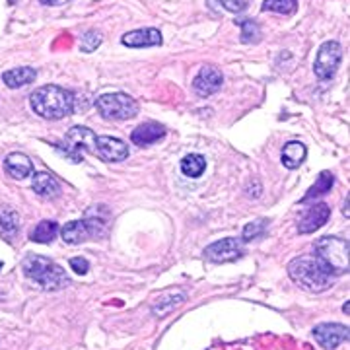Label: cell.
Segmentation results:
<instances>
[{
  "instance_id": "cell-31",
  "label": "cell",
  "mask_w": 350,
  "mask_h": 350,
  "mask_svg": "<svg viewBox=\"0 0 350 350\" xmlns=\"http://www.w3.org/2000/svg\"><path fill=\"white\" fill-rule=\"evenodd\" d=\"M41 4H45V6H59L61 2H66V0H39Z\"/></svg>"
},
{
  "instance_id": "cell-33",
  "label": "cell",
  "mask_w": 350,
  "mask_h": 350,
  "mask_svg": "<svg viewBox=\"0 0 350 350\" xmlns=\"http://www.w3.org/2000/svg\"><path fill=\"white\" fill-rule=\"evenodd\" d=\"M349 310H350V304H349V301H347V304H345V306H342V312H345V313H349Z\"/></svg>"
},
{
  "instance_id": "cell-11",
  "label": "cell",
  "mask_w": 350,
  "mask_h": 350,
  "mask_svg": "<svg viewBox=\"0 0 350 350\" xmlns=\"http://www.w3.org/2000/svg\"><path fill=\"white\" fill-rule=\"evenodd\" d=\"M96 156L105 162H123L129 158V146L121 138L98 137L96 138Z\"/></svg>"
},
{
  "instance_id": "cell-8",
  "label": "cell",
  "mask_w": 350,
  "mask_h": 350,
  "mask_svg": "<svg viewBox=\"0 0 350 350\" xmlns=\"http://www.w3.org/2000/svg\"><path fill=\"white\" fill-rule=\"evenodd\" d=\"M243 255V241L238 238H224L211 243L204 250V257L213 262H232L238 261Z\"/></svg>"
},
{
  "instance_id": "cell-14",
  "label": "cell",
  "mask_w": 350,
  "mask_h": 350,
  "mask_svg": "<svg viewBox=\"0 0 350 350\" xmlns=\"http://www.w3.org/2000/svg\"><path fill=\"white\" fill-rule=\"evenodd\" d=\"M185 300H187V294L183 290H165L158 298H154L150 310L156 317H163L174 312L175 308L181 306Z\"/></svg>"
},
{
  "instance_id": "cell-7",
  "label": "cell",
  "mask_w": 350,
  "mask_h": 350,
  "mask_svg": "<svg viewBox=\"0 0 350 350\" xmlns=\"http://www.w3.org/2000/svg\"><path fill=\"white\" fill-rule=\"evenodd\" d=\"M340 59H342V47L338 45L337 41H325L317 51L315 64H313V70H315L317 78L331 80L333 76L337 75Z\"/></svg>"
},
{
  "instance_id": "cell-12",
  "label": "cell",
  "mask_w": 350,
  "mask_h": 350,
  "mask_svg": "<svg viewBox=\"0 0 350 350\" xmlns=\"http://www.w3.org/2000/svg\"><path fill=\"white\" fill-rule=\"evenodd\" d=\"M331 216V206L325 202H319V204H313L308 208V213L304 214L298 222V232L300 234H313L315 230L323 228L325 222Z\"/></svg>"
},
{
  "instance_id": "cell-20",
  "label": "cell",
  "mask_w": 350,
  "mask_h": 350,
  "mask_svg": "<svg viewBox=\"0 0 350 350\" xmlns=\"http://www.w3.org/2000/svg\"><path fill=\"white\" fill-rule=\"evenodd\" d=\"M61 236H63L64 243L78 245V243H84L90 239V232H88V226L84 220H72V222H66L61 228Z\"/></svg>"
},
{
  "instance_id": "cell-30",
  "label": "cell",
  "mask_w": 350,
  "mask_h": 350,
  "mask_svg": "<svg viewBox=\"0 0 350 350\" xmlns=\"http://www.w3.org/2000/svg\"><path fill=\"white\" fill-rule=\"evenodd\" d=\"M70 269H75L76 275H86L90 262L84 257H75V259H70Z\"/></svg>"
},
{
  "instance_id": "cell-25",
  "label": "cell",
  "mask_w": 350,
  "mask_h": 350,
  "mask_svg": "<svg viewBox=\"0 0 350 350\" xmlns=\"http://www.w3.org/2000/svg\"><path fill=\"white\" fill-rule=\"evenodd\" d=\"M296 8H298V0H265V4H262L265 12L284 14V16L294 14Z\"/></svg>"
},
{
  "instance_id": "cell-13",
  "label": "cell",
  "mask_w": 350,
  "mask_h": 350,
  "mask_svg": "<svg viewBox=\"0 0 350 350\" xmlns=\"http://www.w3.org/2000/svg\"><path fill=\"white\" fill-rule=\"evenodd\" d=\"M162 33L160 29L146 27V29H135L123 36L121 43L131 47V49H142V47H158L162 45Z\"/></svg>"
},
{
  "instance_id": "cell-16",
  "label": "cell",
  "mask_w": 350,
  "mask_h": 350,
  "mask_svg": "<svg viewBox=\"0 0 350 350\" xmlns=\"http://www.w3.org/2000/svg\"><path fill=\"white\" fill-rule=\"evenodd\" d=\"M31 187L43 199H57L61 195V183L47 172H39V174H31Z\"/></svg>"
},
{
  "instance_id": "cell-4",
  "label": "cell",
  "mask_w": 350,
  "mask_h": 350,
  "mask_svg": "<svg viewBox=\"0 0 350 350\" xmlns=\"http://www.w3.org/2000/svg\"><path fill=\"white\" fill-rule=\"evenodd\" d=\"M315 259L333 276L349 273V239L325 236L315 243Z\"/></svg>"
},
{
  "instance_id": "cell-6",
  "label": "cell",
  "mask_w": 350,
  "mask_h": 350,
  "mask_svg": "<svg viewBox=\"0 0 350 350\" xmlns=\"http://www.w3.org/2000/svg\"><path fill=\"white\" fill-rule=\"evenodd\" d=\"M96 107L103 119L107 121H129L138 115V103L135 98L115 92V94H105L96 101Z\"/></svg>"
},
{
  "instance_id": "cell-34",
  "label": "cell",
  "mask_w": 350,
  "mask_h": 350,
  "mask_svg": "<svg viewBox=\"0 0 350 350\" xmlns=\"http://www.w3.org/2000/svg\"><path fill=\"white\" fill-rule=\"evenodd\" d=\"M0 269H2V261H0Z\"/></svg>"
},
{
  "instance_id": "cell-21",
  "label": "cell",
  "mask_w": 350,
  "mask_h": 350,
  "mask_svg": "<svg viewBox=\"0 0 350 350\" xmlns=\"http://www.w3.org/2000/svg\"><path fill=\"white\" fill-rule=\"evenodd\" d=\"M18 228H20V214L14 208L0 211V236L2 238L10 241L18 234Z\"/></svg>"
},
{
  "instance_id": "cell-15",
  "label": "cell",
  "mask_w": 350,
  "mask_h": 350,
  "mask_svg": "<svg viewBox=\"0 0 350 350\" xmlns=\"http://www.w3.org/2000/svg\"><path fill=\"white\" fill-rule=\"evenodd\" d=\"M4 170L14 179H25V177H29V175L33 174V163H31V160L25 154L12 152L4 160Z\"/></svg>"
},
{
  "instance_id": "cell-17",
  "label": "cell",
  "mask_w": 350,
  "mask_h": 350,
  "mask_svg": "<svg viewBox=\"0 0 350 350\" xmlns=\"http://www.w3.org/2000/svg\"><path fill=\"white\" fill-rule=\"evenodd\" d=\"M163 137H165V129L160 123H144L131 133L133 144H138V146H150Z\"/></svg>"
},
{
  "instance_id": "cell-3",
  "label": "cell",
  "mask_w": 350,
  "mask_h": 350,
  "mask_svg": "<svg viewBox=\"0 0 350 350\" xmlns=\"http://www.w3.org/2000/svg\"><path fill=\"white\" fill-rule=\"evenodd\" d=\"M290 278L308 292H323L331 286L333 275L315 257H298L288 262Z\"/></svg>"
},
{
  "instance_id": "cell-23",
  "label": "cell",
  "mask_w": 350,
  "mask_h": 350,
  "mask_svg": "<svg viewBox=\"0 0 350 350\" xmlns=\"http://www.w3.org/2000/svg\"><path fill=\"white\" fill-rule=\"evenodd\" d=\"M204 170H206V158L202 154H189L181 160V172L187 177L197 179L204 174Z\"/></svg>"
},
{
  "instance_id": "cell-1",
  "label": "cell",
  "mask_w": 350,
  "mask_h": 350,
  "mask_svg": "<svg viewBox=\"0 0 350 350\" xmlns=\"http://www.w3.org/2000/svg\"><path fill=\"white\" fill-rule=\"evenodd\" d=\"M29 103H31V109L47 121H59L75 111L72 92L61 86H55V84L38 88L29 96Z\"/></svg>"
},
{
  "instance_id": "cell-19",
  "label": "cell",
  "mask_w": 350,
  "mask_h": 350,
  "mask_svg": "<svg viewBox=\"0 0 350 350\" xmlns=\"http://www.w3.org/2000/svg\"><path fill=\"white\" fill-rule=\"evenodd\" d=\"M38 78V72H36V68H31V66H20V68H12V70H6L4 75H2V80H4V84L8 88H22L27 86V84H31L33 80Z\"/></svg>"
},
{
  "instance_id": "cell-2",
  "label": "cell",
  "mask_w": 350,
  "mask_h": 350,
  "mask_svg": "<svg viewBox=\"0 0 350 350\" xmlns=\"http://www.w3.org/2000/svg\"><path fill=\"white\" fill-rule=\"evenodd\" d=\"M22 269H24V275L31 282H36L39 288H43L47 292H57V290H63L70 284V278L66 276L63 267L47 257H41V255L25 257Z\"/></svg>"
},
{
  "instance_id": "cell-32",
  "label": "cell",
  "mask_w": 350,
  "mask_h": 350,
  "mask_svg": "<svg viewBox=\"0 0 350 350\" xmlns=\"http://www.w3.org/2000/svg\"><path fill=\"white\" fill-rule=\"evenodd\" d=\"M342 213L347 214V218H349V197L345 200V206H342Z\"/></svg>"
},
{
  "instance_id": "cell-5",
  "label": "cell",
  "mask_w": 350,
  "mask_h": 350,
  "mask_svg": "<svg viewBox=\"0 0 350 350\" xmlns=\"http://www.w3.org/2000/svg\"><path fill=\"white\" fill-rule=\"evenodd\" d=\"M96 133L88 126H72L63 142L57 144V148L63 152L70 162L80 163L84 160V154H96Z\"/></svg>"
},
{
  "instance_id": "cell-9",
  "label": "cell",
  "mask_w": 350,
  "mask_h": 350,
  "mask_svg": "<svg viewBox=\"0 0 350 350\" xmlns=\"http://www.w3.org/2000/svg\"><path fill=\"white\" fill-rule=\"evenodd\" d=\"M222 82H224L222 70L213 66V64H208V66H202L199 75L195 76L193 90L199 94L200 98H208V96H213L222 88Z\"/></svg>"
},
{
  "instance_id": "cell-22",
  "label": "cell",
  "mask_w": 350,
  "mask_h": 350,
  "mask_svg": "<svg viewBox=\"0 0 350 350\" xmlns=\"http://www.w3.org/2000/svg\"><path fill=\"white\" fill-rule=\"evenodd\" d=\"M59 234V224L55 220H41L29 234L31 241L36 243H51Z\"/></svg>"
},
{
  "instance_id": "cell-18",
  "label": "cell",
  "mask_w": 350,
  "mask_h": 350,
  "mask_svg": "<svg viewBox=\"0 0 350 350\" xmlns=\"http://www.w3.org/2000/svg\"><path fill=\"white\" fill-rule=\"evenodd\" d=\"M306 156H308V148H306V144L300 142V140H290V142L284 144V148H282V163H284V167H288V170L300 167L304 160H306Z\"/></svg>"
},
{
  "instance_id": "cell-10",
  "label": "cell",
  "mask_w": 350,
  "mask_h": 350,
  "mask_svg": "<svg viewBox=\"0 0 350 350\" xmlns=\"http://www.w3.org/2000/svg\"><path fill=\"white\" fill-rule=\"evenodd\" d=\"M313 337L323 349H337L340 342L349 340V327L340 323H321L313 329Z\"/></svg>"
},
{
  "instance_id": "cell-27",
  "label": "cell",
  "mask_w": 350,
  "mask_h": 350,
  "mask_svg": "<svg viewBox=\"0 0 350 350\" xmlns=\"http://www.w3.org/2000/svg\"><path fill=\"white\" fill-rule=\"evenodd\" d=\"M238 24L241 25V41L243 43H257L259 41L261 29L253 20H238Z\"/></svg>"
},
{
  "instance_id": "cell-29",
  "label": "cell",
  "mask_w": 350,
  "mask_h": 350,
  "mask_svg": "<svg viewBox=\"0 0 350 350\" xmlns=\"http://www.w3.org/2000/svg\"><path fill=\"white\" fill-rule=\"evenodd\" d=\"M218 2L224 6L226 10H230V12H241L250 4V0H218Z\"/></svg>"
},
{
  "instance_id": "cell-28",
  "label": "cell",
  "mask_w": 350,
  "mask_h": 350,
  "mask_svg": "<svg viewBox=\"0 0 350 350\" xmlns=\"http://www.w3.org/2000/svg\"><path fill=\"white\" fill-rule=\"evenodd\" d=\"M101 45V33L100 31H94V29H90L86 36L82 38L80 41V47L84 53H94V51L98 49Z\"/></svg>"
},
{
  "instance_id": "cell-24",
  "label": "cell",
  "mask_w": 350,
  "mask_h": 350,
  "mask_svg": "<svg viewBox=\"0 0 350 350\" xmlns=\"http://www.w3.org/2000/svg\"><path fill=\"white\" fill-rule=\"evenodd\" d=\"M333 183H335V177L331 172H321L319 177H317V181L313 183L310 191L306 193V197L301 199V202H308V200L317 199V197H321V195H325L327 191H331L333 187Z\"/></svg>"
},
{
  "instance_id": "cell-26",
  "label": "cell",
  "mask_w": 350,
  "mask_h": 350,
  "mask_svg": "<svg viewBox=\"0 0 350 350\" xmlns=\"http://www.w3.org/2000/svg\"><path fill=\"white\" fill-rule=\"evenodd\" d=\"M267 220L265 218H259V220H255V222H250V224L243 228V234H241V241L243 243H247V241H253V239L261 238L262 234L267 232Z\"/></svg>"
}]
</instances>
